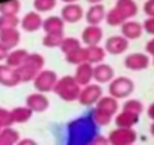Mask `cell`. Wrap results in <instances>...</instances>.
Segmentation results:
<instances>
[{
  "instance_id": "e575fe53",
  "label": "cell",
  "mask_w": 154,
  "mask_h": 145,
  "mask_svg": "<svg viewBox=\"0 0 154 145\" xmlns=\"http://www.w3.org/2000/svg\"><path fill=\"white\" fill-rule=\"evenodd\" d=\"M91 116H92V121H94L97 125H107V124L110 122V119H112V116H110L109 113L100 110L98 107H95V109L92 110Z\"/></svg>"
},
{
  "instance_id": "44dd1931",
  "label": "cell",
  "mask_w": 154,
  "mask_h": 145,
  "mask_svg": "<svg viewBox=\"0 0 154 145\" xmlns=\"http://www.w3.org/2000/svg\"><path fill=\"white\" fill-rule=\"evenodd\" d=\"M86 48V62H89L91 65H97V63H101L104 60V56H106V50L100 45H89V47H85Z\"/></svg>"
},
{
  "instance_id": "7bdbcfd3",
  "label": "cell",
  "mask_w": 154,
  "mask_h": 145,
  "mask_svg": "<svg viewBox=\"0 0 154 145\" xmlns=\"http://www.w3.org/2000/svg\"><path fill=\"white\" fill-rule=\"evenodd\" d=\"M17 145H38L33 139H20L17 142Z\"/></svg>"
},
{
  "instance_id": "7dc6e473",
  "label": "cell",
  "mask_w": 154,
  "mask_h": 145,
  "mask_svg": "<svg viewBox=\"0 0 154 145\" xmlns=\"http://www.w3.org/2000/svg\"><path fill=\"white\" fill-rule=\"evenodd\" d=\"M151 133H152V134H154V124H152V125H151Z\"/></svg>"
},
{
  "instance_id": "836d02e7",
  "label": "cell",
  "mask_w": 154,
  "mask_h": 145,
  "mask_svg": "<svg viewBox=\"0 0 154 145\" xmlns=\"http://www.w3.org/2000/svg\"><path fill=\"white\" fill-rule=\"evenodd\" d=\"M57 0H33V8L36 12H48L56 8Z\"/></svg>"
},
{
  "instance_id": "277c9868",
  "label": "cell",
  "mask_w": 154,
  "mask_h": 145,
  "mask_svg": "<svg viewBox=\"0 0 154 145\" xmlns=\"http://www.w3.org/2000/svg\"><path fill=\"white\" fill-rule=\"evenodd\" d=\"M103 97V89L98 83H89L86 86L82 88L80 91V95H79V103L82 106H92V104H97L98 100Z\"/></svg>"
},
{
  "instance_id": "7a4b0ae2",
  "label": "cell",
  "mask_w": 154,
  "mask_h": 145,
  "mask_svg": "<svg viewBox=\"0 0 154 145\" xmlns=\"http://www.w3.org/2000/svg\"><path fill=\"white\" fill-rule=\"evenodd\" d=\"M134 91V83L131 79L128 77H115L110 83H109V95H112L113 98H125L128 97L131 92Z\"/></svg>"
},
{
  "instance_id": "30bf717a",
  "label": "cell",
  "mask_w": 154,
  "mask_h": 145,
  "mask_svg": "<svg viewBox=\"0 0 154 145\" xmlns=\"http://www.w3.org/2000/svg\"><path fill=\"white\" fill-rule=\"evenodd\" d=\"M127 48H128V39H125L122 35H113L104 44L106 53H110V54H121Z\"/></svg>"
},
{
  "instance_id": "5b68a950",
  "label": "cell",
  "mask_w": 154,
  "mask_h": 145,
  "mask_svg": "<svg viewBox=\"0 0 154 145\" xmlns=\"http://www.w3.org/2000/svg\"><path fill=\"white\" fill-rule=\"evenodd\" d=\"M136 139V134L131 128H121L110 131L109 134V143L110 145H131Z\"/></svg>"
},
{
  "instance_id": "f35d334b",
  "label": "cell",
  "mask_w": 154,
  "mask_h": 145,
  "mask_svg": "<svg viewBox=\"0 0 154 145\" xmlns=\"http://www.w3.org/2000/svg\"><path fill=\"white\" fill-rule=\"evenodd\" d=\"M143 12L148 17H154V0H146L143 3Z\"/></svg>"
},
{
  "instance_id": "7c38bea8",
  "label": "cell",
  "mask_w": 154,
  "mask_h": 145,
  "mask_svg": "<svg viewBox=\"0 0 154 145\" xmlns=\"http://www.w3.org/2000/svg\"><path fill=\"white\" fill-rule=\"evenodd\" d=\"M115 79L113 68L107 63H97L94 65V80L95 83H110Z\"/></svg>"
},
{
  "instance_id": "f546056e",
  "label": "cell",
  "mask_w": 154,
  "mask_h": 145,
  "mask_svg": "<svg viewBox=\"0 0 154 145\" xmlns=\"http://www.w3.org/2000/svg\"><path fill=\"white\" fill-rule=\"evenodd\" d=\"M82 47V41L80 39H77V38H71V36H65L62 44H60V51L63 54H68L69 51L75 50V48H79Z\"/></svg>"
},
{
  "instance_id": "ffe728a7",
  "label": "cell",
  "mask_w": 154,
  "mask_h": 145,
  "mask_svg": "<svg viewBox=\"0 0 154 145\" xmlns=\"http://www.w3.org/2000/svg\"><path fill=\"white\" fill-rule=\"evenodd\" d=\"M0 42L5 47H8L9 50L17 47L20 42V32L17 29H8V30H2L0 32Z\"/></svg>"
},
{
  "instance_id": "cb8c5ba5",
  "label": "cell",
  "mask_w": 154,
  "mask_h": 145,
  "mask_svg": "<svg viewBox=\"0 0 154 145\" xmlns=\"http://www.w3.org/2000/svg\"><path fill=\"white\" fill-rule=\"evenodd\" d=\"M115 122H116V125H118V127H121V128H130L131 125H134V124L137 122V115L122 110L121 113H118V115H116Z\"/></svg>"
},
{
  "instance_id": "b9f144b4",
  "label": "cell",
  "mask_w": 154,
  "mask_h": 145,
  "mask_svg": "<svg viewBox=\"0 0 154 145\" xmlns=\"http://www.w3.org/2000/svg\"><path fill=\"white\" fill-rule=\"evenodd\" d=\"M145 51H146V54L154 56V38L149 39V41L146 42V45H145Z\"/></svg>"
},
{
  "instance_id": "5bb4252c",
  "label": "cell",
  "mask_w": 154,
  "mask_h": 145,
  "mask_svg": "<svg viewBox=\"0 0 154 145\" xmlns=\"http://www.w3.org/2000/svg\"><path fill=\"white\" fill-rule=\"evenodd\" d=\"M101 39H103V29L100 26H88L82 32V42L86 47L98 45Z\"/></svg>"
},
{
  "instance_id": "e0dca14e",
  "label": "cell",
  "mask_w": 154,
  "mask_h": 145,
  "mask_svg": "<svg viewBox=\"0 0 154 145\" xmlns=\"http://www.w3.org/2000/svg\"><path fill=\"white\" fill-rule=\"evenodd\" d=\"M113 8L125 18V21L133 18L137 14V5H136L134 0H116Z\"/></svg>"
},
{
  "instance_id": "681fc988",
  "label": "cell",
  "mask_w": 154,
  "mask_h": 145,
  "mask_svg": "<svg viewBox=\"0 0 154 145\" xmlns=\"http://www.w3.org/2000/svg\"><path fill=\"white\" fill-rule=\"evenodd\" d=\"M2 128H3V127H2V125H0V130H2Z\"/></svg>"
},
{
  "instance_id": "d6a6232c",
  "label": "cell",
  "mask_w": 154,
  "mask_h": 145,
  "mask_svg": "<svg viewBox=\"0 0 154 145\" xmlns=\"http://www.w3.org/2000/svg\"><path fill=\"white\" fill-rule=\"evenodd\" d=\"M124 21H125V18H124L115 8H112L109 12H106V23H107L109 26L116 27V26H121Z\"/></svg>"
},
{
  "instance_id": "603a6c76",
  "label": "cell",
  "mask_w": 154,
  "mask_h": 145,
  "mask_svg": "<svg viewBox=\"0 0 154 145\" xmlns=\"http://www.w3.org/2000/svg\"><path fill=\"white\" fill-rule=\"evenodd\" d=\"M18 140H20V136L17 130L11 127H5L0 130V145H17Z\"/></svg>"
},
{
  "instance_id": "83f0119b",
  "label": "cell",
  "mask_w": 154,
  "mask_h": 145,
  "mask_svg": "<svg viewBox=\"0 0 154 145\" xmlns=\"http://www.w3.org/2000/svg\"><path fill=\"white\" fill-rule=\"evenodd\" d=\"M32 110L26 106V107H15L11 110V115H12V119L14 122H27L32 116Z\"/></svg>"
},
{
  "instance_id": "ac0fdd59",
  "label": "cell",
  "mask_w": 154,
  "mask_h": 145,
  "mask_svg": "<svg viewBox=\"0 0 154 145\" xmlns=\"http://www.w3.org/2000/svg\"><path fill=\"white\" fill-rule=\"evenodd\" d=\"M63 27L65 21L57 15H51L42 21V29L45 33H63Z\"/></svg>"
},
{
  "instance_id": "d4e9b609",
  "label": "cell",
  "mask_w": 154,
  "mask_h": 145,
  "mask_svg": "<svg viewBox=\"0 0 154 145\" xmlns=\"http://www.w3.org/2000/svg\"><path fill=\"white\" fill-rule=\"evenodd\" d=\"M21 9L18 0H5L0 3V15H17Z\"/></svg>"
},
{
  "instance_id": "bcb514c9",
  "label": "cell",
  "mask_w": 154,
  "mask_h": 145,
  "mask_svg": "<svg viewBox=\"0 0 154 145\" xmlns=\"http://www.w3.org/2000/svg\"><path fill=\"white\" fill-rule=\"evenodd\" d=\"M63 3H77V0H62Z\"/></svg>"
},
{
  "instance_id": "4dcf8cb0",
  "label": "cell",
  "mask_w": 154,
  "mask_h": 145,
  "mask_svg": "<svg viewBox=\"0 0 154 145\" xmlns=\"http://www.w3.org/2000/svg\"><path fill=\"white\" fill-rule=\"evenodd\" d=\"M20 20L17 15H0V32L8 29H17Z\"/></svg>"
},
{
  "instance_id": "484cf974",
  "label": "cell",
  "mask_w": 154,
  "mask_h": 145,
  "mask_svg": "<svg viewBox=\"0 0 154 145\" xmlns=\"http://www.w3.org/2000/svg\"><path fill=\"white\" fill-rule=\"evenodd\" d=\"M66 57V62L71 63V65H80V63H85L86 62V48L83 47H79L72 51H69L68 54H65Z\"/></svg>"
},
{
  "instance_id": "52a82bcc",
  "label": "cell",
  "mask_w": 154,
  "mask_h": 145,
  "mask_svg": "<svg viewBox=\"0 0 154 145\" xmlns=\"http://www.w3.org/2000/svg\"><path fill=\"white\" fill-rule=\"evenodd\" d=\"M85 12L79 3H66L60 11V18L65 23H77L83 18Z\"/></svg>"
},
{
  "instance_id": "3957f363",
  "label": "cell",
  "mask_w": 154,
  "mask_h": 145,
  "mask_svg": "<svg viewBox=\"0 0 154 145\" xmlns=\"http://www.w3.org/2000/svg\"><path fill=\"white\" fill-rule=\"evenodd\" d=\"M57 82V76H56V72L51 71V69H41L38 72V76L35 77L33 80V86L38 92H50L53 91L54 85Z\"/></svg>"
},
{
  "instance_id": "4fadbf2b",
  "label": "cell",
  "mask_w": 154,
  "mask_h": 145,
  "mask_svg": "<svg viewBox=\"0 0 154 145\" xmlns=\"http://www.w3.org/2000/svg\"><path fill=\"white\" fill-rule=\"evenodd\" d=\"M42 18L39 15V12H27L21 21H20V26L24 32H36L39 29H42Z\"/></svg>"
},
{
  "instance_id": "d590c367",
  "label": "cell",
  "mask_w": 154,
  "mask_h": 145,
  "mask_svg": "<svg viewBox=\"0 0 154 145\" xmlns=\"http://www.w3.org/2000/svg\"><path fill=\"white\" fill-rule=\"evenodd\" d=\"M122 109L125 112H130V113H134V115H139L142 110H143V106L139 100H127L122 106Z\"/></svg>"
},
{
  "instance_id": "8d00e7d4",
  "label": "cell",
  "mask_w": 154,
  "mask_h": 145,
  "mask_svg": "<svg viewBox=\"0 0 154 145\" xmlns=\"http://www.w3.org/2000/svg\"><path fill=\"white\" fill-rule=\"evenodd\" d=\"M12 122H14V119H12L11 110H8L5 107H0V125L5 128V127H11Z\"/></svg>"
},
{
  "instance_id": "6da1fadb",
  "label": "cell",
  "mask_w": 154,
  "mask_h": 145,
  "mask_svg": "<svg viewBox=\"0 0 154 145\" xmlns=\"http://www.w3.org/2000/svg\"><path fill=\"white\" fill-rule=\"evenodd\" d=\"M80 91H82V86L75 82L74 76H63V77L57 79V82L53 88V92L63 101L77 100L80 95Z\"/></svg>"
},
{
  "instance_id": "4316f807",
  "label": "cell",
  "mask_w": 154,
  "mask_h": 145,
  "mask_svg": "<svg viewBox=\"0 0 154 145\" xmlns=\"http://www.w3.org/2000/svg\"><path fill=\"white\" fill-rule=\"evenodd\" d=\"M38 72L39 71H36L35 68H32V66H29L26 63H23L20 68H17V74H18L20 83L21 82H33L35 77L38 76Z\"/></svg>"
},
{
  "instance_id": "ee69618b",
  "label": "cell",
  "mask_w": 154,
  "mask_h": 145,
  "mask_svg": "<svg viewBox=\"0 0 154 145\" xmlns=\"http://www.w3.org/2000/svg\"><path fill=\"white\" fill-rule=\"evenodd\" d=\"M148 115H149V118L154 119V103L149 106V109H148Z\"/></svg>"
},
{
  "instance_id": "c3c4849f",
  "label": "cell",
  "mask_w": 154,
  "mask_h": 145,
  "mask_svg": "<svg viewBox=\"0 0 154 145\" xmlns=\"http://www.w3.org/2000/svg\"><path fill=\"white\" fill-rule=\"evenodd\" d=\"M152 65H154V56H152Z\"/></svg>"
},
{
  "instance_id": "2e32d148",
  "label": "cell",
  "mask_w": 154,
  "mask_h": 145,
  "mask_svg": "<svg viewBox=\"0 0 154 145\" xmlns=\"http://www.w3.org/2000/svg\"><path fill=\"white\" fill-rule=\"evenodd\" d=\"M86 21L89 26H98L103 20H106V9L101 3L91 5V8L86 11Z\"/></svg>"
},
{
  "instance_id": "ba28073f",
  "label": "cell",
  "mask_w": 154,
  "mask_h": 145,
  "mask_svg": "<svg viewBox=\"0 0 154 145\" xmlns=\"http://www.w3.org/2000/svg\"><path fill=\"white\" fill-rule=\"evenodd\" d=\"M74 79L80 86H86L94 80V65H91L89 62L77 65L75 72H74Z\"/></svg>"
},
{
  "instance_id": "f6af8a7d",
  "label": "cell",
  "mask_w": 154,
  "mask_h": 145,
  "mask_svg": "<svg viewBox=\"0 0 154 145\" xmlns=\"http://www.w3.org/2000/svg\"><path fill=\"white\" fill-rule=\"evenodd\" d=\"M88 3H91V5H97V3H101L103 0H86Z\"/></svg>"
},
{
  "instance_id": "9a60e30c",
  "label": "cell",
  "mask_w": 154,
  "mask_h": 145,
  "mask_svg": "<svg viewBox=\"0 0 154 145\" xmlns=\"http://www.w3.org/2000/svg\"><path fill=\"white\" fill-rule=\"evenodd\" d=\"M142 32H143V27L137 21L127 20L121 24V35L125 39H137V38H140Z\"/></svg>"
},
{
  "instance_id": "7402d4cb",
  "label": "cell",
  "mask_w": 154,
  "mask_h": 145,
  "mask_svg": "<svg viewBox=\"0 0 154 145\" xmlns=\"http://www.w3.org/2000/svg\"><path fill=\"white\" fill-rule=\"evenodd\" d=\"M97 107L112 116V115H115L116 110H118V100L113 98L112 95H109V97H101V98L98 100V103H97Z\"/></svg>"
},
{
  "instance_id": "f1b7e54d",
  "label": "cell",
  "mask_w": 154,
  "mask_h": 145,
  "mask_svg": "<svg viewBox=\"0 0 154 145\" xmlns=\"http://www.w3.org/2000/svg\"><path fill=\"white\" fill-rule=\"evenodd\" d=\"M63 38V33H45V36L42 38V44L48 48H56L60 47Z\"/></svg>"
},
{
  "instance_id": "9c48e42d",
  "label": "cell",
  "mask_w": 154,
  "mask_h": 145,
  "mask_svg": "<svg viewBox=\"0 0 154 145\" xmlns=\"http://www.w3.org/2000/svg\"><path fill=\"white\" fill-rule=\"evenodd\" d=\"M20 83L17 69L11 68L6 63H0V85H3L6 88H14Z\"/></svg>"
},
{
  "instance_id": "74e56055",
  "label": "cell",
  "mask_w": 154,
  "mask_h": 145,
  "mask_svg": "<svg viewBox=\"0 0 154 145\" xmlns=\"http://www.w3.org/2000/svg\"><path fill=\"white\" fill-rule=\"evenodd\" d=\"M142 27L146 33L149 35H154V17H148L143 23H142Z\"/></svg>"
},
{
  "instance_id": "8fae6325",
  "label": "cell",
  "mask_w": 154,
  "mask_h": 145,
  "mask_svg": "<svg viewBox=\"0 0 154 145\" xmlns=\"http://www.w3.org/2000/svg\"><path fill=\"white\" fill-rule=\"evenodd\" d=\"M26 106H27L32 112H44V110L48 109L50 101H48V98L45 97V94L36 91V92H33V94H30V95L27 97Z\"/></svg>"
},
{
  "instance_id": "1f68e13d",
  "label": "cell",
  "mask_w": 154,
  "mask_h": 145,
  "mask_svg": "<svg viewBox=\"0 0 154 145\" xmlns=\"http://www.w3.org/2000/svg\"><path fill=\"white\" fill-rule=\"evenodd\" d=\"M44 56L42 54H39V53H29L27 54V57H26V65H29V66H32V68H35L36 71H41L42 69V66H44Z\"/></svg>"
},
{
  "instance_id": "ab89813d",
  "label": "cell",
  "mask_w": 154,
  "mask_h": 145,
  "mask_svg": "<svg viewBox=\"0 0 154 145\" xmlns=\"http://www.w3.org/2000/svg\"><path fill=\"white\" fill-rule=\"evenodd\" d=\"M89 145H109V139L98 134V136H95V137L89 142Z\"/></svg>"
},
{
  "instance_id": "d6986e66",
  "label": "cell",
  "mask_w": 154,
  "mask_h": 145,
  "mask_svg": "<svg viewBox=\"0 0 154 145\" xmlns=\"http://www.w3.org/2000/svg\"><path fill=\"white\" fill-rule=\"evenodd\" d=\"M29 51L24 50V48H15L12 51H9L8 57H6V65H9L11 68H20L24 62H26V57H27Z\"/></svg>"
},
{
  "instance_id": "60d3db41",
  "label": "cell",
  "mask_w": 154,
  "mask_h": 145,
  "mask_svg": "<svg viewBox=\"0 0 154 145\" xmlns=\"http://www.w3.org/2000/svg\"><path fill=\"white\" fill-rule=\"evenodd\" d=\"M9 48L8 47H5L2 42H0V60H6V57H8V54H9Z\"/></svg>"
},
{
  "instance_id": "8992f818",
  "label": "cell",
  "mask_w": 154,
  "mask_h": 145,
  "mask_svg": "<svg viewBox=\"0 0 154 145\" xmlns=\"http://www.w3.org/2000/svg\"><path fill=\"white\" fill-rule=\"evenodd\" d=\"M149 65V57L146 53H131L124 59V66L130 71H142Z\"/></svg>"
}]
</instances>
